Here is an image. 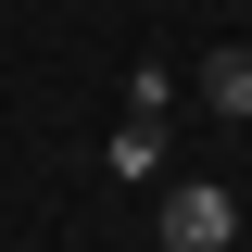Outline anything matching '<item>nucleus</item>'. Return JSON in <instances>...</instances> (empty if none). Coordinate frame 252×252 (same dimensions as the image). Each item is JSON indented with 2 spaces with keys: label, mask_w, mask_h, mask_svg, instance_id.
<instances>
[{
  "label": "nucleus",
  "mask_w": 252,
  "mask_h": 252,
  "mask_svg": "<svg viewBox=\"0 0 252 252\" xmlns=\"http://www.w3.org/2000/svg\"><path fill=\"white\" fill-rule=\"evenodd\" d=\"M202 101H215V114H240V126H252V38H227V51L202 63Z\"/></svg>",
  "instance_id": "2"
},
{
  "label": "nucleus",
  "mask_w": 252,
  "mask_h": 252,
  "mask_svg": "<svg viewBox=\"0 0 252 252\" xmlns=\"http://www.w3.org/2000/svg\"><path fill=\"white\" fill-rule=\"evenodd\" d=\"M227 240H240V202H227L215 177L164 189V252H227Z\"/></svg>",
  "instance_id": "1"
},
{
  "label": "nucleus",
  "mask_w": 252,
  "mask_h": 252,
  "mask_svg": "<svg viewBox=\"0 0 252 252\" xmlns=\"http://www.w3.org/2000/svg\"><path fill=\"white\" fill-rule=\"evenodd\" d=\"M152 164H164V126L126 114V126H114V177H152Z\"/></svg>",
  "instance_id": "3"
}]
</instances>
